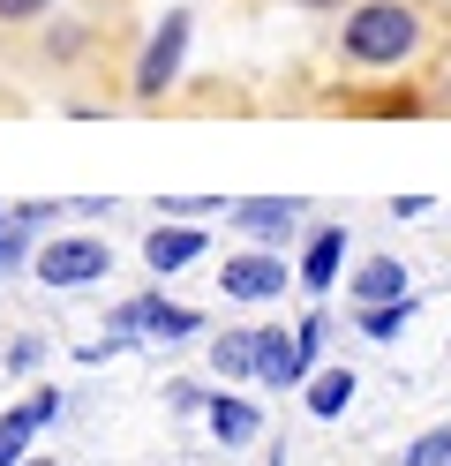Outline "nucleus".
<instances>
[{
	"instance_id": "f257e3e1",
	"label": "nucleus",
	"mask_w": 451,
	"mask_h": 466,
	"mask_svg": "<svg viewBox=\"0 0 451 466\" xmlns=\"http://www.w3.org/2000/svg\"><path fill=\"white\" fill-rule=\"evenodd\" d=\"M339 46H346L354 68H391V61H406V53L421 46V15L406 8V0H369V8L346 15Z\"/></svg>"
},
{
	"instance_id": "f03ea898",
	"label": "nucleus",
	"mask_w": 451,
	"mask_h": 466,
	"mask_svg": "<svg viewBox=\"0 0 451 466\" xmlns=\"http://www.w3.org/2000/svg\"><path fill=\"white\" fill-rule=\"evenodd\" d=\"M30 271H38V286H53V294H76V286H98L113 271V248L106 241H46L38 256H30Z\"/></svg>"
},
{
	"instance_id": "7ed1b4c3",
	"label": "nucleus",
	"mask_w": 451,
	"mask_h": 466,
	"mask_svg": "<svg viewBox=\"0 0 451 466\" xmlns=\"http://www.w3.org/2000/svg\"><path fill=\"white\" fill-rule=\"evenodd\" d=\"M180 53H189V8H173L159 31H150L143 61H136V98H166L173 76H180Z\"/></svg>"
},
{
	"instance_id": "20e7f679",
	"label": "nucleus",
	"mask_w": 451,
	"mask_h": 466,
	"mask_svg": "<svg viewBox=\"0 0 451 466\" xmlns=\"http://www.w3.org/2000/svg\"><path fill=\"white\" fill-rule=\"evenodd\" d=\"M113 331L120 339H196L203 316L180 309V301H166V294H143V301H128V309L113 316Z\"/></svg>"
},
{
	"instance_id": "39448f33",
	"label": "nucleus",
	"mask_w": 451,
	"mask_h": 466,
	"mask_svg": "<svg viewBox=\"0 0 451 466\" xmlns=\"http://www.w3.org/2000/svg\"><path fill=\"white\" fill-rule=\"evenodd\" d=\"M286 279H301V271H286V256H226V271H219V286H226V301H279L286 294Z\"/></svg>"
},
{
	"instance_id": "423d86ee",
	"label": "nucleus",
	"mask_w": 451,
	"mask_h": 466,
	"mask_svg": "<svg viewBox=\"0 0 451 466\" xmlns=\"http://www.w3.org/2000/svg\"><path fill=\"white\" fill-rule=\"evenodd\" d=\"M339 264H346V226H323V233H309V248H301V286L309 294H331L339 286Z\"/></svg>"
},
{
	"instance_id": "0eeeda50",
	"label": "nucleus",
	"mask_w": 451,
	"mask_h": 466,
	"mask_svg": "<svg viewBox=\"0 0 451 466\" xmlns=\"http://www.w3.org/2000/svg\"><path fill=\"white\" fill-rule=\"evenodd\" d=\"M293 218H301V203H293V196H256V203H241V211H233V226L249 233V241H271V248L293 233Z\"/></svg>"
},
{
	"instance_id": "6e6552de",
	"label": "nucleus",
	"mask_w": 451,
	"mask_h": 466,
	"mask_svg": "<svg viewBox=\"0 0 451 466\" xmlns=\"http://www.w3.org/2000/svg\"><path fill=\"white\" fill-rule=\"evenodd\" d=\"M196 256H203V233H196V226H159V233H150V241H143V264L159 271V279L189 271Z\"/></svg>"
},
{
	"instance_id": "1a4fd4ad",
	"label": "nucleus",
	"mask_w": 451,
	"mask_h": 466,
	"mask_svg": "<svg viewBox=\"0 0 451 466\" xmlns=\"http://www.w3.org/2000/svg\"><path fill=\"white\" fill-rule=\"evenodd\" d=\"M376 301H414L406 264H391V256H369V264L354 271V309H376Z\"/></svg>"
},
{
	"instance_id": "9d476101",
	"label": "nucleus",
	"mask_w": 451,
	"mask_h": 466,
	"mask_svg": "<svg viewBox=\"0 0 451 466\" xmlns=\"http://www.w3.org/2000/svg\"><path fill=\"white\" fill-rule=\"evenodd\" d=\"M256 361H263V331H219L210 339V369L219 376H256Z\"/></svg>"
},
{
	"instance_id": "9b49d317",
	"label": "nucleus",
	"mask_w": 451,
	"mask_h": 466,
	"mask_svg": "<svg viewBox=\"0 0 451 466\" xmlns=\"http://www.w3.org/2000/svg\"><path fill=\"white\" fill-rule=\"evenodd\" d=\"M203 421H210V436H219V444H249V436L263 429V421H256V406H249V399H226V391L203 406Z\"/></svg>"
},
{
	"instance_id": "f8f14e48",
	"label": "nucleus",
	"mask_w": 451,
	"mask_h": 466,
	"mask_svg": "<svg viewBox=\"0 0 451 466\" xmlns=\"http://www.w3.org/2000/svg\"><path fill=\"white\" fill-rule=\"evenodd\" d=\"M354 391H361V376H354V369H316V376H309V414H316V421L346 414V399H354Z\"/></svg>"
},
{
	"instance_id": "ddd939ff",
	"label": "nucleus",
	"mask_w": 451,
	"mask_h": 466,
	"mask_svg": "<svg viewBox=\"0 0 451 466\" xmlns=\"http://www.w3.org/2000/svg\"><path fill=\"white\" fill-rule=\"evenodd\" d=\"M256 384H301V346L286 331H263V361H256Z\"/></svg>"
},
{
	"instance_id": "4468645a",
	"label": "nucleus",
	"mask_w": 451,
	"mask_h": 466,
	"mask_svg": "<svg viewBox=\"0 0 451 466\" xmlns=\"http://www.w3.org/2000/svg\"><path fill=\"white\" fill-rule=\"evenodd\" d=\"M30 436H38V414H30V406H8V414H0V466H23Z\"/></svg>"
},
{
	"instance_id": "2eb2a0df",
	"label": "nucleus",
	"mask_w": 451,
	"mask_h": 466,
	"mask_svg": "<svg viewBox=\"0 0 451 466\" xmlns=\"http://www.w3.org/2000/svg\"><path fill=\"white\" fill-rule=\"evenodd\" d=\"M414 316V301H376V309H354V324L369 339H399V324Z\"/></svg>"
},
{
	"instance_id": "dca6fc26",
	"label": "nucleus",
	"mask_w": 451,
	"mask_h": 466,
	"mask_svg": "<svg viewBox=\"0 0 451 466\" xmlns=\"http://www.w3.org/2000/svg\"><path fill=\"white\" fill-rule=\"evenodd\" d=\"M399 466H451V429H429L399 451Z\"/></svg>"
},
{
	"instance_id": "f3484780",
	"label": "nucleus",
	"mask_w": 451,
	"mask_h": 466,
	"mask_svg": "<svg viewBox=\"0 0 451 466\" xmlns=\"http://www.w3.org/2000/svg\"><path fill=\"white\" fill-rule=\"evenodd\" d=\"M323 331H331L323 316H301V324H293V346H301V376L316 369V354H323Z\"/></svg>"
},
{
	"instance_id": "a211bd4d",
	"label": "nucleus",
	"mask_w": 451,
	"mask_h": 466,
	"mask_svg": "<svg viewBox=\"0 0 451 466\" xmlns=\"http://www.w3.org/2000/svg\"><path fill=\"white\" fill-rule=\"evenodd\" d=\"M23 406H30V414H38V429H46V421H53V414H60V391H53V384H38V391H30V399H23Z\"/></svg>"
},
{
	"instance_id": "6ab92c4d",
	"label": "nucleus",
	"mask_w": 451,
	"mask_h": 466,
	"mask_svg": "<svg viewBox=\"0 0 451 466\" xmlns=\"http://www.w3.org/2000/svg\"><path fill=\"white\" fill-rule=\"evenodd\" d=\"M53 0H0V23H30V15H46Z\"/></svg>"
},
{
	"instance_id": "aec40b11",
	"label": "nucleus",
	"mask_w": 451,
	"mask_h": 466,
	"mask_svg": "<svg viewBox=\"0 0 451 466\" xmlns=\"http://www.w3.org/2000/svg\"><path fill=\"white\" fill-rule=\"evenodd\" d=\"M23 466H60V459H46V451H30V459H23Z\"/></svg>"
},
{
	"instance_id": "412c9836",
	"label": "nucleus",
	"mask_w": 451,
	"mask_h": 466,
	"mask_svg": "<svg viewBox=\"0 0 451 466\" xmlns=\"http://www.w3.org/2000/svg\"><path fill=\"white\" fill-rule=\"evenodd\" d=\"M301 8H331V0H301Z\"/></svg>"
}]
</instances>
